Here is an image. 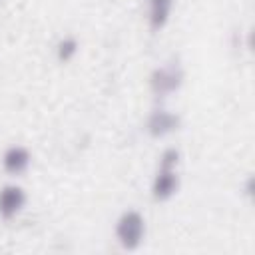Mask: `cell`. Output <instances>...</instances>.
Returning <instances> with one entry per match:
<instances>
[{"instance_id":"277c9868","label":"cell","mask_w":255,"mask_h":255,"mask_svg":"<svg viewBox=\"0 0 255 255\" xmlns=\"http://www.w3.org/2000/svg\"><path fill=\"white\" fill-rule=\"evenodd\" d=\"M2 163H4V169L6 171H10V173H22L28 167V163H30V153H28L26 147L14 145V147H10L4 153Z\"/></svg>"},{"instance_id":"6da1fadb","label":"cell","mask_w":255,"mask_h":255,"mask_svg":"<svg viewBox=\"0 0 255 255\" xmlns=\"http://www.w3.org/2000/svg\"><path fill=\"white\" fill-rule=\"evenodd\" d=\"M145 225H143V217L137 211H126L116 227L118 239L126 249H135L143 237Z\"/></svg>"},{"instance_id":"ba28073f","label":"cell","mask_w":255,"mask_h":255,"mask_svg":"<svg viewBox=\"0 0 255 255\" xmlns=\"http://www.w3.org/2000/svg\"><path fill=\"white\" fill-rule=\"evenodd\" d=\"M60 58L62 60H68L74 52H76V40H72V38H68V40H64L62 44H60Z\"/></svg>"},{"instance_id":"7a4b0ae2","label":"cell","mask_w":255,"mask_h":255,"mask_svg":"<svg viewBox=\"0 0 255 255\" xmlns=\"http://www.w3.org/2000/svg\"><path fill=\"white\" fill-rule=\"evenodd\" d=\"M24 201H26V195H24V191L20 187L6 185L0 191V215L6 217V219L12 217V215H16L22 209Z\"/></svg>"},{"instance_id":"3957f363","label":"cell","mask_w":255,"mask_h":255,"mask_svg":"<svg viewBox=\"0 0 255 255\" xmlns=\"http://www.w3.org/2000/svg\"><path fill=\"white\" fill-rule=\"evenodd\" d=\"M175 187H177V175L173 173V167H161L153 181L155 199H167L169 195H173Z\"/></svg>"},{"instance_id":"5b68a950","label":"cell","mask_w":255,"mask_h":255,"mask_svg":"<svg viewBox=\"0 0 255 255\" xmlns=\"http://www.w3.org/2000/svg\"><path fill=\"white\" fill-rule=\"evenodd\" d=\"M179 78H181V74L175 72L173 68H161V70H157L153 74L151 86H153L155 92L165 94V92H171V90H175L179 86Z\"/></svg>"},{"instance_id":"52a82bcc","label":"cell","mask_w":255,"mask_h":255,"mask_svg":"<svg viewBox=\"0 0 255 255\" xmlns=\"http://www.w3.org/2000/svg\"><path fill=\"white\" fill-rule=\"evenodd\" d=\"M171 4H173V0H149V22H151L153 30L161 28L167 22Z\"/></svg>"},{"instance_id":"8992f818","label":"cell","mask_w":255,"mask_h":255,"mask_svg":"<svg viewBox=\"0 0 255 255\" xmlns=\"http://www.w3.org/2000/svg\"><path fill=\"white\" fill-rule=\"evenodd\" d=\"M175 126H177V118L173 114H169V112H155L147 122L149 133L155 135V137L169 133L171 129H175Z\"/></svg>"}]
</instances>
